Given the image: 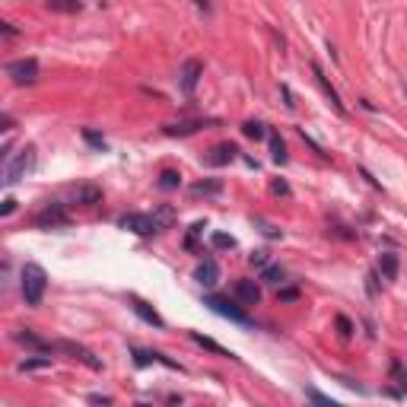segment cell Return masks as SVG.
Segmentation results:
<instances>
[{"label": "cell", "mask_w": 407, "mask_h": 407, "mask_svg": "<svg viewBox=\"0 0 407 407\" xmlns=\"http://www.w3.org/2000/svg\"><path fill=\"white\" fill-rule=\"evenodd\" d=\"M19 290H23V300L25 306H39L45 300V290H48V274H45L42 264H29L23 267V274H19Z\"/></svg>", "instance_id": "6da1fadb"}, {"label": "cell", "mask_w": 407, "mask_h": 407, "mask_svg": "<svg viewBox=\"0 0 407 407\" xmlns=\"http://www.w3.org/2000/svg\"><path fill=\"white\" fill-rule=\"evenodd\" d=\"M32 166H35V147H23L17 156L3 163V178L0 182L7 185V188H13V185L23 182L25 175L32 172Z\"/></svg>", "instance_id": "7a4b0ae2"}, {"label": "cell", "mask_w": 407, "mask_h": 407, "mask_svg": "<svg viewBox=\"0 0 407 407\" xmlns=\"http://www.w3.org/2000/svg\"><path fill=\"white\" fill-rule=\"evenodd\" d=\"M7 76L17 86H32L35 80H39V61H35V58L10 61V64H7Z\"/></svg>", "instance_id": "3957f363"}, {"label": "cell", "mask_w": 407, "mask_h": 407, "mask_svg": "<svg viewBox=\"0 0 407 407\" xmlns=\"http://www.w3.org/2000/svg\"><path fill=\"white\" fill-rule=\"evenodd\" d=\"M118 226H121V229H127V233H137V236H156V233H163L153 213H125L121 220H118Z\"/></svg>", "instance_id": "277c9868"}, {"label": "cell", "mask_w": 407, "mask_h": 407, "mask_svg": "<svg viewBox=\"0 0 407 407\" xmlns=\"http://www.w3.org/2000/svg\"><path fill=\"white\" fill-rule=\"evenodd\" d=\"M67 223H70V213H67V207L61 200H51L48 207L35 213V226L39 229H58V226H67Z\"/></svg>", "instance_id": "5b68a950"}, {"label": "cell", "mask_w": 407, "mask_h": 407, "mask_svg": "<svg viewBox=\"0 0 407 407\" xmlns=\"http://www.w3.org/2000/svg\"><path fill=\"white\" fill-rule=\"evenodd\" d=\"M58 350H61V353H67V357H74L76 363H83L86 369H92V373H102V359L96 357L90 347H83V344H76V341H58Z\"/></svg>", "instance_id": "8992f818"}, {"label": "cell", "mask_w": 407, "mask_h": 407, "mask_svg": "<svg viewBox=\"0 0 407 407\" xmlns=\"http://www.w3.org/2000/svg\"><path fill=\"white\" fill-rule=\"evenodd\" d=\"M204 306H210L216 312V315H223L229 318V322H239V324H249V315H245V309H239L236 302H229L226 296H204Z\"/></svg>", "instance_id": "52a82bcc"}, {"label": "cell", "mask_w": 407, "mask_h": 407, "mask_svg": "<svg viewBox=\"0 0 407 407\" xmlns=\"http://www.w3.org/2000/svg\"><path fill=\"white\" fill-rule=\"evenodd\" d=\"M200 76H204V64H200L198 58H188V61H185V64H182V74H178V86H182L185 96H191V92L198 90Z\"/></svg>", "instance_id": "ba28073f"}, {"label": "cell", "mask_w": 407, "mask_h": 407, "mask_svg": "<svg viewBox=\"0 0 407 407\" xmlns=\"http://www.w3.org/2000/svg\"><path fill=\"white\" fill-rule=\"evenodd\" d=\"M312 74H315V83L318 86H322V92H324V96H328V102H331V108H334V112H337V115H347V108H344V102H341V96H337V90H334V86L331 83H328V76H324V70H322V67H318V64H312Z\"/></svg>", "instance_id": "9c48e42d"}, {"label": "cell", "mask_w": 407, "mask_h": 407, "mask_svg": "<svg viewBox=\"0 0 407 407\" xmlns=\"http://www.w3.org/2000/svg\"><path fill=\"white\" fill-rule=\"evenodd\" d=\"M131 353H134V363H137V366H153V363H159V366H169V369H178V373H182V366L175 363V359H169L166 353H156V350H140V347H134Z\"/></svg>", "instance_id": "30bf717a"}, {"label": "cell", "mask_w": 407, "mask_h": 407, "mask_svg": "<svg viewBox=\"0 0 407 407\" xmlns=\"http://www.w3.org/2000/svg\"><path fill=\"white\" fill-rule=\"evenodd\" d=\"M239 156V150H236V143H216L213 150L207 153V156H204V163H207V166H229V163H233V159Z\"/></svg>", "instance_id": "8fae6325"}, {"label": "cell", "mask_w": 407, "mask_h": 407, "mask_svg": "<svg viewBox=\"0 0 407 407\" xmlns=\"http://www.w3.org/2000/svg\"><path fill=\"white\" fill-rule=\"evenodd\" d=\"M131 309L137 312V318H143V322H147V324H153V328H166L163 315H159V312L150 306V302H143L140 296H131Z\"/></svg>", "instance_id": "7c38bea8"}, {"label": "cell", "mask_w": 407, "mask_h": 407, "mask_svg": "<svg viewBox=\"0 0 407 407\" xmlns=\"http://www.w3.org/2000/svg\"><path fill=\"white\" fill-rule=\"evenodd\" d=\"M213 125V121H204V118H191V121H175V125H166L163 127V134H169V137H188V134H198L200 127Z\"/></svg>", "instance_id": "4fadbf2b"}, {"label": "cell", "mask_w": 407, "mask_h": 407, "mask_svg": "<svg viewBox=\"0 0 407 407\" xmlns=\"http://www.w3.org/2000/svg\"><path fill=\"white\" fill-rule=\"evenodd\" d=\"M70 200L80 204V207H96V204L102 200V191L96 188V185H76L74 191H70Z\"/></svg>", "instance_id": "5bb4252c"}, {"label": "cell", "mask_w": 407, "mask_h": 407, "mask_svg": "<svg viewBox=\"0 0 407 407\" xmlns=\"http://www.w3.org/2000/svg\"><path fill=\"white\" fill-rule=\"evenodd\" d=\"M236 300H239L242 306H258V302H261V286H258L255 280H239L236 283Z\"/></svg>", "instance_id": "9a60e30c"}, {"label": "cell", "mask_w": 407, "mask_h": 407, "mask_svg": "<svg viewBox=\"0 0 407 407\" xmlns=\"http://www.w3.org/2000/svg\"><path fill=\"white\" fill-rule=\"evenodd\" d=\"M194 280L200 283V286H213L216 280H220V264H216L213 258H207V261H200L198 271H194Z\"/></svg>", "instance_id": "2e32d148"}, {"label": "cell", "mask_w": 407, "mask_h": 407, "mask_svg": "<svg viewBox=\"0 0 407 407\" xmlns=\"http://www.w3.org/2000/svg\"><path fill=\"white\" fill-rule=\"evenodd\" d=\"M13 341H17V344H23V347L39 350V353H51V350H58V344L42 341V337H35L32 331H17V334H13Z\"/></svg>", "instance_id": "e0dca14e"}, {"label": "cell", "mask_w": 407, "mask_h": 407, "mask_svg": "<svg viewBox=\"0 0 407 407\" xmlns=\"http://www.w3.org/2000/svg\"><path fill=\"white\" fill-rule=\"evenodd\" d=\"M398 267H401V261L395 251H382V255H379V274H382L385 280H398Z\"/></svg>", "instance_id": "ac0fdd59"}, {"label": "cell", "mask_w": 407, "mask_h": 407, "mask_svg": "<svg viewBox=\"0 0 407 407\" xmlns=\"http://www.w3.org/2000/svg\"><path fill=\"white\" fill-rule=\"evenodd\" d=\"M191 341L198 344V347H204V350H210V353H216V357H226V359H239L233 353V350H226V347H220L216 341H210V337H204V334H198V331H191Z\"/></svg>", "instance_id": "d6986e66"}, {"label": "cell", "mask_w": 407, "mask_h": 407, "mask_svg": "<svg viewBox=\"0 0 407 407\" xmlns=\"http://www.w3.org/2000/svg\"><path fill=\"white\" fill-rule=\"evenodd\" d=\"M220 191H223V182H216V178L191 185V194H194V198H213V194H220Z\"/></svg>", "instance_id": "ffe728a7"}, {"label": "cell", "mask_w": 407, "mask_h": 407, "mask_svg": "<svg viewBox=\"0 0 407 407\" xmlns=\"http://www.w3.org/2000/svg\"><path fill=\"white\" fill-rule=\"evenodd\" d=\"M19 373H39V369H51V357H29L19 359Z\"/></svg>", "instance_id": "44dd1931"}, {"label": "cell", "mask_w": 407, "mask_h": 407, "mask_svg": "<svg viewBox=\"0 0 407 407\" xmlns=\"http://www.w3.org/2000/svg\"><path fill=\"white\" fill-rule=\"evenodd\" d=\"M51 13H80L83 10V0H48Z\"/></svg>", "instance_id": "7402d4cb"}, {"label": "cell", "mask_w": 407, "mask_h": 407, "mask_svg": "<svg viewBox=\"0 0 407 407\" xmlns=\"http://www.w3.org/2000/svg\"><path fill=\"white\" fill-rule=\"evenodd\" d=\"M178 185H182V175L175 172V169H163V172H159V188H163V191H172Z\"/></svg>", "instance_id": "603a6c76"}, {"label": "cell", "mask_w": 407, "mask_h": 407, "mask_svg": "<svg viewBox=\"0 0 407 407\" xmlns=\"http://www.w3.org/2000/svg\"><path fill=\"white\" fill-rule=\"evenodd\" d=\"M267 140H271V156H274V163H286V147H283L280 134H267Z\"/></svg>", "instance_id": "cb8c5ba5"}, {"label": "cell", "mask_w": 407, "mask_h": 407, "mask_svg": "<svg viewBox=\"0 0 407 407\" xmlns=\"http://www.w3.org/2000/svg\"><path fill=\"white\" fill-rule=\"evenodd\" d=\"M153 216H156L159 229H169V226L175 223V216H178V213H175V207H159V210H156V213H153Z\"/></svg>", "instance_id": "d4e9b609"}, {"label": "cell", "mask_w": 407, "mask_h": 407, "mask_svg": "<svg viewBox=\"0 0 407 407\" xmlns=\"http://www.w3.org/2000/svg\"><path fill=\"white\" fill-rule=\"evenodd\" d=\"M242 134H245V137H251V140H261V137H267V131H264V125H261V121H245V125H242Z\"/></svg>", "instance_id": "484cf974"}, {"label": "cell", "mask_w": 407, "mask_h": 407, "mask_svg": "<svg viewBox=\"0 0 407 407\" xmlns=\"http://www.w3.org/2000/svg\"><path fill=\"white\" fill-rule=\"evenodd\" d=\"M283 277H286V274H283V267H271V264H267V267H264V274H261V280H264V283H274V286H280Z\"/></svg>", "instance_id": "4316f807"}, {"label": "cell", "mask_w": 407, "mask_h": 407, "mask_svg": "<svg viewBox=\"0 0 407 407\" xmlns=\"http://www.w3.org/2000/svg\"><path fill=\"white\" fill-rule=\"evenodd\" d=\"M210 242H213V249H236V239L233 236H226V233H213Z\"/></svg>", "instance_id": "83f0119b"}, {"label": "cell", "mask_w": 407, "mask_h": 407, "mask_svg": "<svg viewBox=\"0 0 407 407\" xmlns=\"http://www.w3.org/2000/svg\"><path fill=\"white\" fill-rule=\"evenodd\" d=\"M204 229H207V223H204V220H198V223L191 226V233H188V239H185V245H188V249H191V245H194V239H198V236L204 233Z\"/></svg>", "instance_id": "f1b7e54d"}, {"label": "cell", "mask_w": 407, "mask_h": 407, "mask_svg": "<svg viewBox=\"0 0 407 407\" xmlns=\"http://www.w3.org/2000/svg\"><path fill=\"white\" fill-rule=\"evenodd\" d=\"M251 264L255 267H261V271H264L267 264H271V258H267V251H251V258H249Z\"/></svg>", "instance_id": "f546056e"}, {"label": "cell", "mask_w": 407, "mask_h": 407, "mask_svg": "<svg viewBox=\"0 0 407 407\" xmlns=\"http://www.w3.org/2000/svg\"><path fill=\"white\" fill-rule=\"evenodd\" d=\"M255 223L261 226V233H264L267 239H280V229H274V226H271V223H264V220H255Z\"/></svg>", "instance_id": "4dcf8cb0"}, {"label": "cell", "mask_w": 407, "mask_h": 407, "mask_svg": "<svg viewBox=\"0 0 407 407\" xmlns=\"http://www.w3.org/2000/svg\"><path fill=\"white\" fill-rule=\"evenodd\" d=\"M337 331H341L344 337H350V334H353V324H350L347 315H337Z\"/></svg>", "instance_id": "1f68e13d"}, {"label": "cell", "mask_w": 407, "mask_h": 407, "mask_svg": "<svg viewBox=\"0 0 407 407\" xmlns=\"http://www.w3.org/2000/svg\"><path fill=\"white\" fill-rule=\"evenodd\" d=\"M83 137H86V143H92V147H99V150L105 147V140H102V137H99L96 131H83Z\"/></svg>", "instance_id": "d6a6232c"}, {"label": "cell", "mask_w": 407, "mask_h": 407, "mask_svg": "<svg viewBox=\"0 0 407 407\" xmlns=\"http://www.w3.org/2000/svg\"><path fill=\"white\" fill-rule=\"evenodd\" d=\"M306 395H309V398H312V401H318V404H334V401H331V398H324L322 391H315V388H309V391H306Z\"/></svg>", "instance_id": "836d02e7"}, {"label": "cell", "mask_w": 407, "mask_h": 407, "mask_svg": "<svg viewBox=\"0 0 407 407\" xmlns=\"http://www.w3.org/2000/svg\"><path fill=\"white\" fill-rule=\"evenodd\" d=\"M13 210H17V200H13V198H3V207H0V216H10Z\"/></svg>", "instance_id": "e575fe53"}, {"label": "cell", "mask_w": 407, "mask_h": 407, "mask_svg": "<svg viewBox=\"0 0 407 407\" xmlns=\"http://www.w3.org/2000/svg\"><path fill=\"white\" fill-rule=\"evenodd\" d=\"M0 32H3V39H17V25H13V23H0Z\"/></svg>", "instance_id": "d590c367"}, {"label": "cell", "mask_w": 407, "mask_h": 407, "mask_svg": "<svg viewBox=\"0 0 407 407\" xmlns=\"http://www.w3.org/2000/svg\"><path fill=\"white\" fill-rule=\"evenodd\" d=\"M366 280H369V283H366V290H369V296H375V293H379V283H375V274H369Z\"/></svg>", "instance_id": "8d00e7d4"}, {"label": "cell", "mask_w": 407, "mask_h": 407, "mask_svg": "<svg viewBox=\"0 0 407 407\" xmlns=\"http://www.w3.org/2000/svg\"><path fill=\"white\" fill-rule=\"evenodd\" d=\"M90 401H92V404H112L108 395H90Z\"/></svg>", "instance_id": "74e56055"}, {"label": "cell", "mask_w": 407, "mask_h": 407, "mask_svg": "<svg viewBox=\"0 0 407 407\" xmlns=\"http://www.w3.org/2000/svg\"><path fill=\"white\" fill-rule=\"evenodd\" d=\"M296 296H300V293H296V290H280V300H286V302H293V300H296Z\"/></svg>", "instance_id": "f35d334b"}, {"label": "cell", "mask_w": 407, "mask_h": 407, "mask_svg": "<svg viewBox=\"0 0 407 407\" xmlns=\"http://www.w3.org/2000/svg\"><path fill=\"white\" fill-rule=\"evenodd\" d=\"M274 191L277 194H290V188H286V182H274Z\"/></svg>", "instance_id": "ab89813d"}, {"label": "cell", "mask_w": 407, "mask_h": 407, "mask_svg": "<svg viewBox=\"0 0 407 407\" xmlns=\"http://www.w3.org/2000/svg\"><path fill=\"white\" fill-rule=\"evenodd\" d=\"M194 3H198V7L204 10V13H207V10H210V3H207V0H194Z\"/></svg>", "instance_id": "60d3db41"}]
</instances>
